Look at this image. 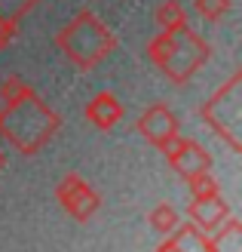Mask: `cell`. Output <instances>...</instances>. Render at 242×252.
Returning a JSON list of instances; mask_svg holds the SVG:
<instances>
[{"label":"cell","instance_id":"6da1fadb","mask_svg":"<svg viewBox=\"0 0 242 252\" xmlns=\"http://www.w3.org/2000/svg\"><path fill=\"white\" fill-rule=\"evenodd\" d=\"M58 46L65 49V56L74 62V65L92 68L95 62L113 46V37L92 12H80V16L58 34Z\"/></svg>","mask_w":242,"mask_h":252},{"label":"cell","instance_id":"7a4b0ae2","mask_svg":"<svg viewBox=\"0 0 242 252\" xmlns=\"http://www.w3.org/2000/svg\"><path fill=\"white\" fill-rule=\"evenodd\" d=\"M206 59H209L206 40L184 25V28L172 31V49H169V56H165V62L160 68L169 74L175 83H184V80H190L202 65H206Z\"/></svg>","mask_w":242,"mask_h":252},{"label":"cell","instance_id":"3957f363","mask_svg":"<svg viewBox=\"0 0 242 252\" xmlns=\"http://www.w3.org/2000/svg\"><path fill=\"white\" fill-rule=\"evenodd\" d=\"M165 157H169V163L175 166L178 175H184V179H190V175H196V172H209L212 169V157L206 154V148L196 145V142H190V138H181V135H175L165 148H160Z\"/></svg>","mask_w":242,"mask_h":252},{"label":"cell","instance_id":"277c9868","mask_svg":"<svg viewBox=\"0 0 242 252\" xmlns=\"http://www.w3.org/2000/svg\"><path fill=\"white\" fill-rule=\"evenodd\" d=\"M58 203L65 206L68 216H74L77 221H86V219H92L98 212L101 200L80 175H68V179L58 185Z\"/></svg>","mask_w":242,"mask_h":252},{"label":"cell","instance_id":"5b68a950","mask_svg":"<svg viewBox=\"0 0 242 252\" xmlns=\"http://www.w3.org/2000/svg\"><path fill=\"white\" fill-rule=\"evenodd\" d=\"M138 132H141L150 145L165 148L178 135V117L169 105H150L141 117H138Z\"/></svg>","mask_w":242,"mask_h":252},{"label":"cell","instance_id":"8992f818","mask_svg":"<svg viewBox=\"0 0 242 252\" xmlns=\"http://www.w3.org/2000/svg\"><path fill=\"white\" fill-rule=\"evenodd\" d=\"M190 219H193V224L199 231H215L230 219V209H227V203L218 194L193 197V203H190Z\"/></svg>","mask_w":242,"mask_h":252},{"label":"cell","instance_id":"52a82bcc","mask_svg":"<svg viewBox=\"0 0 242 252\" xmlns=\"http://www.w3.org/2000/svg\"><path fill=\"white\" fill-rule=\"evenodd\" d=\"M86 117L92 126H98V129H110V126L123 117V105L110 93H98L92 102L86 105Z\"/></svg>","mask_w":242,"mask_h":252},{"label":"cell","instance_id":"ba28073f","mask_svg":"<svg viewBox=\"0 0 242 252\" xmlns=\"http://www.w3.org/2000/svg\"><path fill=\"white\" fill-rule=\"evenodd\" d=\"M209 252H242V228H239V221L227 219L224 231H218V237L209 240Z\"/></svg>","mask_w":242,"mask_h":252},{"label":"cell","instance_id":"9c48e42d","mask_svg":"<svg viewBox=\"0 0 242 252\" xmlns=\"http://www.w3.org/2000/svg\"><path fill=\"white\" fill-rule=\"evenodd\" d=\"M157 22L162 25V31H178L187 25V12L178 0H165V3L157 6Z\"/></svg>","mask_w":242,"mask_h":252},{"label":"cell","instance_id":"30bf717a","mask_svg":"<svg viewBox=\"0 0 242 252\" xmlns=\"http://www.w3.org/2000/svg\"><path fill=\"white\" fill-rule=\"evenodd\" d=\"M0 98H3V105L6 108H16V105H22V102H28L31 98V90H28V83H25L22 77H6L3 83H0Z\"/></svg>","mask_w":242,"mask_h":252},{"label":"cell","instance_id":"8fae6325","mask_svg":"<svg viewBox=\"0 0 242 252\" xmlns=\"http://www.w3.org/2000/svg\"><path fill=\"white\" fill-rule=\"evenodd\" d=\"M178 234V246H181V252H209V240L199 234V228H193V224H187V228H175Z\"/></svg>","mask_w":242,"mask_h":252},{"label":"cell","instance_id":"7c38bea8","mask_svg":"<svg viewBox=\"0 0 242 252\" xmlns=\"http://www.w3.org/2000/svg\"><path fill=\"white\" fill-rule=\"evenodd\" d=\"M150 228H154L157 234H172V231L178 228V212H175L172 206L160 203L154 212H150Z\"/></svg>","mask_w":242,"mask_h":252},{"label":"cell","instance_id":"4fadbf2b","mask_svg":"<svg viewBox=\"0 0 242 252\" xmlns=\"http://www.w3.org/2000/svg\"><path fill=\"white\" fill-rule=\"evenodd\" d=\"M193 9L206 22H218L230 12V0H193Z\"/></svg>","mask_w":242,"mask_h":252},{"label":"cell","instance_id":"5bb4252c","mask_svg":"<svg viewBox=\"0 0 242 252\" xmlns=\"http://www.w3.org/2000/svg\"><path fill=\"white\" fill-rule=\"evenodd\" d=\"M190 191H193V197H209V194H218V182L212 179L209 172H196L190 175Z\"/></svg>","mask_w":242,"mask_h":252},{"label":"cell","instance_id":"9a60e30c","mask_svg":"<svg viewBox=\"0 0 242 252\" xmlns=\"http://www.w3.org/2000/svg\"><path fill=\"white\" fill-rule=\"evenodd\" d=\"M12 37H16V22L0 16V49H3V46H9V40H12Z\"/></svg>","mask_w":242,"mask_h":252},{"label":"cell","instance_id":"2e32d148","mask_svg":"<svg viewBox=\"0 0 242 252\" xmlns=\"http://www.w3.org/2000/svg\"><path fill=\"white\" fill-rule=\"evenodd\" d=\"M157 252H181V246H178V237H169V240H165Z\"/></svg>","mask_w":242,"mask_h":252},{"label":"cell","instance_id":"e0dca14e","mask_svg":"<svg viewBox=\"0 0 242 252\" xmlns=\"http://www.w3.org/2000/svg\"><path fill=\"white\" fill-rule=\"evenodd\" d=\"M3 166H6V151L0 148V169H3Z\"/></svg>","mask_w":242,"mask_h":252}]
</instances>
